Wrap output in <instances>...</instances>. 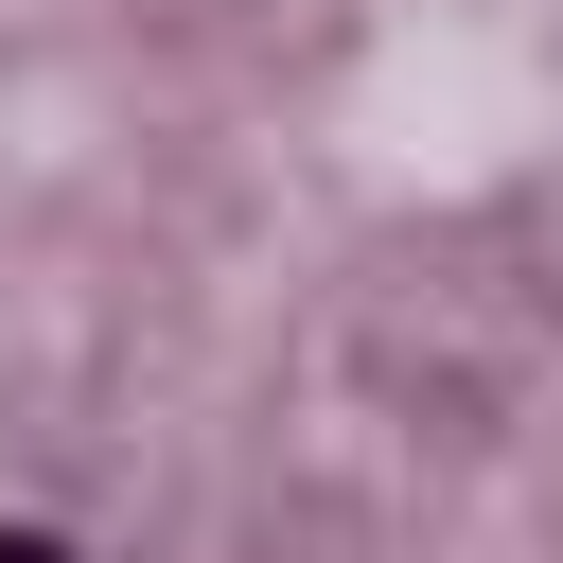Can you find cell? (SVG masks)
I'll return each mask as SVG.
<instances>
[{
	"mask_svg": "<svg viewBox=\"0 0 563 563\" xmlns=\"http://www.w3.org/2000/svg\"><path fill=\"white\" fill-rule=\"evenodd\" d=\"M0 563H70V545H53V528H0Z\"/></svg>",
	"mask_w": 563,
	"mask_h": 563,
	"instance_id": "6da1fadb",
	"label": "cell"
}]
</instances>
